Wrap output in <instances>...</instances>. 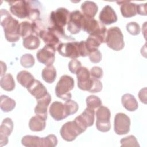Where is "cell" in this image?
<instances>
[{"label":"cell","mask_w":147,"mask_h":147,"mask_svg":"<svg viewBox=\"0 0 147 147\" xmlns=\"http://www.w3.org/2000/svg\"><path fill=\"white\" fill-rule=\"evenodd\" d=\"M0 15L1 25L3 27L6 39L10 42H17L20 37L18 21L14 18L8 11L3 9L1 10Z\"/></svg>","instance_id":"obj_1"},{"label":"cell","mask_w":147,"mask_h":147,"mask_svg":"<svg viewBox=\"0 0 147 147\" xmlns=\"http://www.w3.org/2000/svg\"><path fill=\"white\" fill-rule=\"evenodd\" d=\"M74 80L71 76L67 75L61 76L55 87L56 96L63 100L71 99L72 94L70 91L74 88Z\"/></svg>","instance_id":"obj_2"},{"label":"cell","mask_w":147,"mask_h":147,"mask_svg":"<svg viewBox=\"0 0 147 147\" xmlns=\"http://www.w3.org/2000/svg\"><path fill=\"white\" fill-rule=\"evenodd\" d=\"M105 42L111 49L118 51L124 48L123 35L121 29L117 26L110 28L106 33Z\"/></svg>","instance_id":"obj_3"},{"label":"cell","mask_w":147,"mask_h":147,"mask_svg":"<svg viewBox=\"0 0 147 147\" xmlns=\"http://www.w3.org/2000/svg\"><path fill=\"white\" fill-rule=\"evenodd\" d=\"M82 29L90 35L98 36L106 38V28L103 24L99 22L94 18H90L84 16L83 20Z\"/></svg>","instance_id":"obj_4"},{"label":"cell","mask_w":147,"mask_h":147,"mask_svg":"<svg viewBox=\"0 0 147 147\" xmlns=\"http://www.w3.org/2000/svg\"><path fill=\"white\" fill-rule=\"evenodd\" d=\"M110 110L105 106L99 107L96 112V129L102 132H107L110 129Z\"/></svg>","instance_id":"obj_5"},{"label":"cell","mask_w":147,"mask_h":147,"mask_svg":"<svg viewBox=\"0 0 147 147\" xmlns=\"http://www.w3.org/2000/svg\"><path fill=\"white\" fill-rule=\"evenodd\" d=\"M83 132V130L75 121H69L64 123L61 126L60 131L63 139L68 142L74 141L78 136Z\"/></svg>","instance_id":"obj_6"},{"label":"cell","mask_w":147,"mask_h":147,"mask_svg":"<svg viewBox=\"0 0 147 147\" xmlns=\"http://www.w3.org/2000/svg\"><path fill=\"white\" fill-rule=\"evenodd\" d=\"M70 12L65 8L60 7L52 11L50 14V21L52 26L58 28H64L69 19Z\"/></svg>","instance_id":"obj_7"},{"label":"cell","mask_w":147,"mask_h":147,"mask_svg":"<svg viewBox=\"0 0 147 147\" xmlns=\"http://www.w3.org/2000/svg\"><path fill=\"white\" fill-rule=\"evenodd\" d=\"M57 50L64 57L76 59L80 56L79 42L77 41L61 42L57 46Z\"/></svg>","instance_id":"obj_8"},{"label":"cell","mask_w":147,"mask_h":147,"mask_svg":"<svg viewBox=\"0 0 147 147\" xmlns=\"http://www.w3.org/2000/svg\"><path fill=\"white\" fill-rule=\"evenodd\" d=\"M55 52L56 47L51 45H45L42 49L38 51L36 57L40 63L46 66H49L54 63Z\"/></svg>","instance_id":"obj_9"},{"label":"cell","mask_w":147,"mask_h":147,"mask_svg":"<svg viewBox=\"0 0 147 147\" xmlns=\"http://www.w3.org/2000/svg\"><path fill=\"white\" fill-rule=\"evenodd\" d=\"M114 124V131L118 135L126 134L130 131V118L123 113H118L116 114Z\"/></svg>","instance_id":"obj_10"},{"label":"cell","mask_w":147,"mask_h":147,"mask_svg":"<svg viewBox=\"0 0 147 147\" xmlns=\"http://www.w3.org/2000/svg\"><path fill=\"white\" fill-rule=\"evenodd\" d=\"M11 13L19 18H28L29 13L28 1H16L8 2Z\"/></svg>","instance_id":"obj_11"},{"label":"cell","mask_w":147,"mask_h":147,"mask_svg":"<svg viewBox=\"0 0 147 147\" xmlns=\"http://www.w3.org/2000/svg\"><path fill=\"white\" fill-rule=\"evenodd\" d=\"M94 117V110L87 107L81 114L75 118L74 121L83 131H85L87 127L93 125L95 119Z\"/></svg>","instance_id":"obj_12"},{"label":"cell","mask_w":147,"mask_h":147,"mask_svg":"<svg viewBox=\"0 0 147 147\" xmlns=\"http://www.w3.org/2000/svg\"><path fill=\"white\" fill-rule=\"evenodd\" d=\"M84 17V15L79 10H74L70 13L67 29L71 34H75L80 32Z\"/></svg>","instance_id":"obj_13"},{"label":"cell","mask_w":147,"mask_h":147,"mask_svg":"<svg viewBox=\"0 0 147 147\" xmlns=\"http://www.w3.org/2000/svg\"><path fill=\"white\" fill-rule=\"evenodd\" d=\"M78 79V86L83 91H89L92 84V77L89 70L84 67H81L76 73Z\"/></svg>","instance_id":"obj_14"},{"label":"cell","mask_w":147,"mask_h":147,"mask_svg":"<svg viewBox=\"0 0 147 147\" xmlns=\"http://www.w3.org/2000/svg\"><path fill=\"white\" fill-rule=\"evenodd\" d=\"M13 129V122L11 118H5L0 126V146L6 145L8 142V136Z\"/></svg>","instance_id":"obj_15"},{"label":"cell","mask_w":147,"mask_h":147,"mask_svg":"<svg viewBox=\"0 0 147 147\" xmlns=\"http://www.w3.org/2000/svg\"><path fill=\"white\" fill-rule=\"evenodd\" d=\"M51 116L55 121H61L68 115L65 110L64 104L61 102H53L49 107Z\"/></svg>","instance_id":"obj_16"},{"label":"cell","mask_w":147,"mask_h":147,"mask_svg":"<svg viewBox=\"0 0 147 147\" xmlns=\"http://www.w3.org/2000/svg\"><path fill=\"white\" fill-rule=\"evenodd\" d=\"M99 18L100 22L105 25H110L115 22L118 17L113 9L109 5H106L100 12Z\"/></svg>","instance_id":"obj_17"},{"label":"cell","mask_w":147,"mask_h":147,"mask_svg":"<svg viewBox=\"0 0 147 147\" xmlns=\"http://www.w3.org/2000/svg\"><path fill=\"white\" fill-rule=\"evenodd\" d=\"M51 101V96L48 93L44 97L37 100V105L34 108V113L44 119L47 118V108Z\"/></svg>","instance_id":"obj_18"},{"label":"cell","mask_w":147,"mask_h":147,"mask_svg":"<svg viewBox=\"0 0 147 147\" xmlns=\"http://www.w3.org/2000/svg\"><path fill=\"white\" fill-rule=\"evenodd\" d=\"M27 90L36 100L41 99L48 93L44 84L39 80L36 79L27 88Z\"/></svg>","instance_id":"obj_19"},{"label":"cell","mask_w":147,"mask_h":147,"mask_svg":"<svg viewBox=\"0 0 147 147\" xmlns=\"http://www.w3.org/2000/svg\"><path fill=\"white\" fill-rule=\"evenodd\" d=\"M117 2L119 4H121L120 10L123 17L125 18H129L133 17L137 14V4L127 1Z\"/></svg>","instance_id":"obj_20"},{"label":"cell","mask_w":147,"mask_h":147,"mask_svg":"<svg viewBox=\"0 0 147 147\" xmlns=\"http://www.w3.org/2000/svg\"><path fill=\"white\" fill-rule=\"evenodd\" d=\"M81 10L86 17L93 18L98 10L97 5L93 1H86L81 5Z\"/></svg>","instance_id":"obj_21"},{"label":"cell","mask_w":147,"mask_h":147,"mask_svg":"<svg viewBox=\"0 0 147 147\" xmlns=\"http://www.w3.org/2000/svg\"><path fill=\"white\" fill-rule=\"evenodd\" d=\"M121 102L123 106L129 111H134L138 107V103L136 99L130 94H124L122 96Z\"/></svg>","instance_id":"obj_22"},{"label":"cell","mask_w":147,"mask_h":147,"mask_svg":"<svg viewBox=\"0 0 147 147\" xmlns=\"http://www.w3.org/2000/svg\"><path fill=\"white\" fill-rule=\"evenodd\" d=\"M45 119L38 115L33 116L29 122V129L33 131H41L45 128Z\"/></svg>","instance_id":"obj_23"},{"label":"cell","mask_w":147,"mask_h":147,"mask_svg":"<svg viewBox=\"0 0 147 147\" xmlns=\"http://www.w3.org/2000/svg\"><path fill=\"white\" fill-rule=\"evenodd\" d=\"M17 80L21 86L27 88L33 82L35 79L29 72L23 70L17 74Z\"/></svg>","instance_id":"obj_24"},{"label":"cell","mask_w":147,"mask_h":147,"mask_svg":"<svg viewBox=\"0 0 147 147\" xmlns=\"http://www.w3.org/2000/svg\"><path fill=\"white\" fill-rule=\"evenodd\" d=\"M23 39V46L28 49H35L38 48L40 44V41L38 37L36 34H31Z\"/></svg>","instance_id":"obj_25"},{"label":"cell","mask_w":147,"mask_h":147,"mask_svg":"<svg viewBox=\"0 0 147 147\" xmlns=\"http://www.w3.org/2000/svg\"><path fill=\"white\" fill-rule=\"evenodd\" d=\"M43 80L48 83H52L56 78V71L53 65H51L45 67L41 73Z\"/></svg>","instance_id":"obj_26"},{"label":"cell","mask_w":147,"mask_h":147,"mask_svg":"<svg viewBox=\"0 0 147 147\" xmlns=\"http://www.w3.org/2000/svg\"><path fill=\"white\" fill-rule=\"evenodd\" d=\"M1 87L7 91H11L15 88V82L11 74H7L2 76L0 81Z\"/></svg>","instance_id":"obj_27"},{"label":"cell","mask_w":147,"mask_h":147,"mask_svg":"<svg viewBox=\"0 0 147 147\" xmlns=\"http://www.w3.org/2000/svg\"><path fill=\"white\" fill-rule=\"evenodd\" d=\"M21 144L26 147H41V137L26 135L22 138Z\"/></svg>","instance_id":"obj_28"},{"label":"cell","mask_w":147,"mask_h":147,"mask_svg":"<svg viewBox=\"0 0 147 147\" xmlns=\"http://www.w3.org/2000/svg\"><path fill=\"white\" fill-rule=\"evenodd\" d=\"M16 102L11 98L2 95L1 96L0 107L3 112H9L13 110L16 106Z\"/></svg>","instance_id":"obj_29"},{"label":"cell","mask_w":147,"mask_h":147,"mask_svg":"<svg viewBox=\"0 0 147 147\" xmlns=\"http://www.w3.org/2000/svg\"><path fill=\"white\" fill-rule=\"evenodd\" d=\"M57 137L54 134H49L41 138V147H53L57 144Z\"/></svg>","instance_id":"obj_30"},{"label":"cell","mask_w":147,"mask_h":147,"mask_svg":"<svg viewBox=\"0 0 147 147\" xmlns=\"http://www.w3.org/2000/svg\"><path fill=\"white\" fill-rule=\"evenodd\" d=\"M86 105L88 108L96 109L102 105L101 99L95 95H90L86 98Z\"/></svg>","instance_id":"obj_31"},{"label":"cell","mask_w":147,"mask_h":147,"mask_svg":"<svg viewBox=\"0 0 147 147\" xmlns=\"http://www.w3.org/2000/svg\"><path fill=\"white\" fill-rule=\"evenodd\" d=\"M34 58L31 54H24L20 58V64L24 68H30L34 65Z\"/></svg>","instance_id":"obj_32"},{"label":"cell","mask_w":147,"mask_h":147,"mask_svg":"<svg viewBox=\"0 0 147 147\" xmlns=\"http://www.w3.org/2000/svg\"><path fill=\"white\" fill-rule=\"evenodd\" d=\"M120 142L121 144V146H140L136 137L133 135H130L122 138Z\"/></svg>","instance_id":"obj_33"},{"label":"cell","mask_w":147,"mask_h":147,"mask_svg":"<svg viewBox=\"0 0 147 147\" xmlns=\"http://www.w3.org/2000/svg\"><path fill=\"white\" fill-rule=\"evenodd\" d=\"M64 104L65 110L68 115L74 114L76 113L78 110V108H79L78 104L74 100L68 99V100H67L65 103Z\"/></svg>","instance_id":"obj_34"},{"label":"cell","mask_w":147,"mask_h":147,"mask_svg":"<svg viewBox=\"0 0 147 147\" xmlns=\"http://www.w3.org/2000/svg\"><path fill=\"white\" fill-rule=\"evenodd\" d=\"M127 32L134 36L138 35L140 32V25L136 22H130L126 25Z\"/></svg>","instance_id":"obj_35"},{"label":"cell","mask_w":147,"mask_h":147,"mask_svg":"<svg viewBox=\"0 0 147 147\" xmlns=\"http://www.w3.org/2000/svg\"><path fill=\"white\" fill-rule=\"evenodd\" d=\"M88 56L91 62L93 63H98L102 60V53L98 49H95L90 51Z\"/></svg>","instance_id":"obj_36"},{"label":"cell","mask_w":147,"mask_h":147,"mask_svg":"<svg viewBox=\"0 0 147 147\" xmlns=\"http://www.w3.org/2000/svg\"><path fill=\"white\" fill-rule=\"evenodd\" d=\"M102 82L99 79L92 77V84L88 92L91 93L99 92L102 90Z\"/></svg>","instance_id":"obj_37"},{"label":"cell","mask_w":147,"mask_h":147,"mask_svg":"<svg viewBox=\"0 0 147 147\" xmlns=\"http://www.w3.org/2000/svg\"><path fill=\"white\" fill-rule=\"evenodd\" d=\"M81 63L76 59H72L68 63V69L72 74H75L81 67Z\"/></svg>","instance_id":"obj_38"},{"label":"cell","mask_w":147,"mask_h":147,"mask_svg":"<svg viewBox=\"0 0 147 147\" xmlns=\"http://www.w3.org/2000/svg\"><path fill=\"white\" fill-rule=\"evenodd\" d=\"M103 70L102 69L97 66L93 67L90 70V75L91 77L95 79H100L103 76Z\"/></svg>","instance_id":"obj_39"},{"label":"cell","mask_w":147,"mask_h":147,"mask_svg":"<svg viewBox=\"0 0 147 147\" xmlns=\"http://www.w3.org/2000/svg\"><path fill=\"white\" fill-rule=\"evenodd\" d=\"M79 52H80V56L86 57L88 56V51L86 48L85 41H81L79 42Z\"/></svg>","instance_id":"obj_40"},{"label":"cell","mask_w":147,"mask_h":147,"mask_svg":"<svg viewBox=\"0 0 147 147\" xmlns=\"http://www.w3.org/2000/svg\"><path fill=\"white\" fill-rule=\"evenodd\" d=\"M146 6L147 3H141L136 5L137 14L142 16H146Z\"/></svg>","instance_id":"obj_41"},{"label":"cell","mask_w":147,"mask_h":147,"mask_svg":"<svg viewBox=\"0 0 147 147\" xmlns=\"http://www.w3.org/2000/svg\"><path fill=\"white\" fill-rule=\"evenodd\" d=\"M146 88L145 87L142 88L138 92V97L141 102L146 104Z\"/></svg>","instance_id":"obj_42"}]
</instances>
